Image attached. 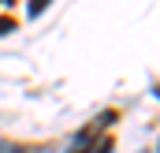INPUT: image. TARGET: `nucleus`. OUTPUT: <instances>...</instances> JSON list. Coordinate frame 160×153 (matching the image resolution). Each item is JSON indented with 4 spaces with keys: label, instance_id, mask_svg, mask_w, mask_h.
<instances>
[{
    "label": "nucleus",
    "instance_id": "1",
    "mask_svg": "<svg viewBox=\"0 0 160 153\" xmlns=\"http://www.w3.org/2000/svg\"><path fill=\"white\" fill-rule=\"evenodd\" d=\"M0 153H41L38 146H11V142H0Z\"/></svg>",
    "mask_w": 160,
    "mask_h": 153
},
{
    "label": "nucleus",
    "instance_id": "2",
    "mask_svg": "<svg viewBox=\"0 0 160 153\" xmlns=\"http://www.w3.org/2000/svg\"><path fill=\"white\" fill-rule=\"evenodd\" d=\"M48 4H52V0H30V15L38 19V15L45 11V8H48Z\"/></svg>",
    "mask_w": 160,
    "mask_h": 153
},
{
    "label": "nucleus",
    "instance_id": "3",
    "mask_svg": "<svg viewBox=\"0 0 160 153\" xmlns=\"http://www.w3.org/2000/svg\"><path fill=\"white\" fill-rule=\"evenodd\" d=\"M11 30H15V19H0V38L11 34Z\"/></svg>",
    "mask_w": 160,
    "mask_h": 153
},
{
    "label": "nucleus",
    "instance_id": "4",
    "mask_svg": "<svg viewBox=\"0 0 160 153\" xmlns=\"http://www.w3.org/2000/svg\"><path fill=\"white\" fill-rule=\"evenodd\" d=\"M153 93H157V97H160V86H157V90H153Z\"/></svg>",
    "mask_w": 160,
    "mask_h": 153
},
{
    "label": "nucleus",
    "instance_id": "5",
    "mask_svg": "<svg viewBox=\"0 0 160 153\" xmlns=\"http://www.w3.org/2000/svg\"><path fill=\"white\" fill-rule=\"evenodd\" d=\"M4 4H15V0H4Z\"/></svg>",
    "mask_w": 160,
    "mask_h": 153
}]
</instances>
